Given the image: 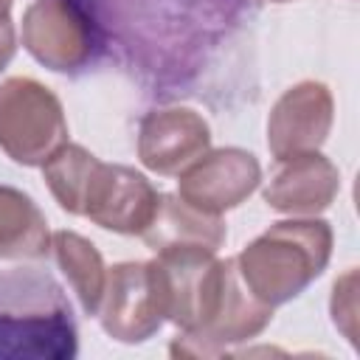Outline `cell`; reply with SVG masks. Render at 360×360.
<instances>
[{
  "mask_svg": "<svg viewBox=\"0 0 360 360\" xmlns=\"http://www.w3.org/2000/svg\"><path fill=\"white\" fill-rule=\"evenodd\" d=\"M79 329L62 284L37 267L0 270V360H73Z\"/></svg>",
  "mask_w": 360,
  "mask_h": 360,
  "instance_id": "cell-1",
  "label": "cell"
},
{
  "mask_svg": "<svg viewBox=\"0 0 360 360\" xmlns=\"http://www.w3.org/2000/svg\"><path fill=\"white\" fill-rule=\"evenodd\" d=\"M332 228L318 217L273 222L233 256L242 284L267 307L298 298L332 259Z\"/></svg>",
  "mask_w": 360,
  "mask_h": 360,
  "instance_id": "cell-2",
  "label": "cell"
},
{
  "mask_svg": "<svg viewBox=\"0 0 360 360\" xmlns=\"http://www.w3.org/2000/svg\"><path fill=\"white\" fill-rule=\"evenodd\" d=\"M152 264L158 273L166 321H172L183 335L200 332L211 323L236 270L233 259H217V250L200 245L160 248L155 250Z\"/></svg>",
  "mask_w": 360,
  "mask_h": 360,
  "instance_id": "cell-3",
  "label": "cell"
},
{
  "mask_svg": "<svg viewBox=\"0 0 360 360\" xmlns=\"http://www.w3.org/2000/svg\"><path fill=\"white\" fill-rule=\"evenodd\" d=\"M68 143L59 96L28 76L0 82V149L20 166H42Z\"/></svg>",
  "mask_w": 360,
  "mask_h": 360,
  "instance_id": "cell-4",
  "label": "cell"
},
{
  "mask_svg": "<svg viewBox=\"0 0 360 360\" xmlns=\"http://www.w3.org/2000/svg\"><path fill=\"white\" fill-rule=\"evenodd\" d=\"M25 51L56 73H79L96 53L98 22L84 0H34L22 14Z\"/></svg>",
  "mask_w": 360,
  "mask_h": 360,
  "instance_id": "cell-5",
  "label": "cell"
},
{
  "mask_svg": "<svg viewBox=\"0 0 360 360\" xmlns=\"http://www.w3.org/2000/svg\"><path fill=\"white\" fill-rule=\"evenodd\" d=\"M98 321L112 340L129 346L149 340L163 326V295L152 262H121L107 270Z\"/></svg>",
  "mask_w": 360,
  "mask_h": 360,
  "instance_id": "cell-6",
  "label": "cell"
},
{
  "mask_svg": "<svg viewBox=\"0 0 360 360\" xmlns=\"http://www.w3.org/2000/svg\"><path fill=\"white\" fill-rule=\"evenodd\" d=\"M158 202V188L141 172L121 163L98 160L90 172L79 217H87L90 222L112 233L141 236L152 222Z\"/></svg>",
  "mask_w": 360,
  "mask_h": 360,
  "instance_id": "cell-7",
  "label": "cell"
},
{
  "mask_svg": "<svg viewBox=\"0 0 360 360\" xmlns=\"http://www.w3.org/2000/svg\"><path fill=\"white\" fill-rule=\"evenodd\" d=\"M177 197L188 205L222 217L242 205L262 183V166L256 155L239 146L208 149L188 169L177 174Z\"/></svg>",
  "mask_w": 360,
  "mask_h": 360,
  "instance_id": "cell-8",
  "label": "cell"
},
{
  "mask_svg": "<svg viewBox=\"0 0 360 360\" xmlns=\"http://www.w3.org/2000/svg\"><path fill=\"white\" fill-rule=\"evenodd\" d=\"M335 101L323 82L307 79L287 87L267 115V149L276 160L318 152L329 138Z\"/></svg>",
  "mask_w": 360,
  "mask_h": 360,
  "instance_id": "cell-9",
  "label": "cell"
},
{
  "mask_svg": "<svg viewBox=\"0 0 360 360\" xmlns=\"http://www.w3.org/2000/svg\"><path fill=\"white\" fill-rule=\"evenodd\" d=\"M211 149V127L191 107L149 110L138 124V158L155 174H180Z\"/></svg>",
  "mask_w": 360,
  "mask_h": 360,
  "instance_id": "cell-10",
  "label": "cell"
},
{
  "mask_svg": "<svg viewBox=\"0 0 360 360\" xmlns=\"http://www.w3.org/2000/svg\"><path fill=\"white\" fill-rule=\"evenodd\" d=\"M236 264V262H233ZM273 321V307L262 304L259 298H253V292L242 284L239 273L233 270L225 298L217 309V315L211 318L208 326H202L200 332L191 335H177L169 346V352L174 357H217V354H228L231 346L253 340L256 335H262Z\"/></svg>",
  "mask_w": 360,
  "mask_h": 360,
  "instance_id": "cell-11",
  "label": "cell"
},
{
  "mask_svg": "<svg viewBox=\"0 0 360 360\" xmlns=\"http://www.w3.org/2000/svg\"><path fill=\"white\" fill-rule=\"evenodd\" d=\"M276 172L264 186V202L290 217H318L340 191L338 166L321 152H304L276 160Z\"/></svg>",
  "mask_w": 360,
  "mask_h": 360,
  "instance_id": "cell-12",
  "label": "cell"
},
{
  "mask_svg": "<svg viewBox=\"0 0 360 360\" xmlns=\"http://www.w3.org/2000/svg\"><path fill=\"white\" fill-rule=\"evenodd\" d=\"M149 250L172 248V245H200L208 250H219L225 245L228 228L222 217L205 214L177 194H160L158 211L146 231L141 233Z\"/></svg>",
  "mask_w": 360,
  "mask_h": 360,
  "instance_id": "cell-13",
  "label": "cell"
},
{
  "mask_svg": "<svg viewBox=\"0 0 360 360\" xmlns=\"http://www.w3.org/2000/svg\"><path fill=\"white\" fill-rule=\"evenodd\" d=\"M51 250L48 219L20 188L0 183V259L28 262Z\"/></svg>",
  "mask_w": 360,
  "mask_h": 360,
  "instance_id": "cell-14",
  "label": "cell"
},
{
  "mask_svg": "<svg viewBox=\"0 0 360 360\" xmlns=\"http://www.w3.org/2000/svg\"><path fill=\"white\" fill-rule=\"evenodd\" d=\"M51 253L68 284L73 287L84 315H98L104 284H107V267L98 253V248L73 231H56L51 233Z\"/></svg>",
  "mask_w": 360,
  "mask_h": 360,
  "instance_id": "cell-15",
  "label": "cell"
},
{
  "mask_svg": "<svg viewBox=\"0 0 360 360\" xmlns=\"http://www.w3.org/2000/svg\"><path fill=\"white\" fill-rule=\"evenodd\" d=\"M96 163H98V158L79 143L59 146L42 163L45 186L51 188V194L62 211L76 214V217L82 214V197H84V188H87V180H90V172Z\"/></svg>",
  "mask_w": 360,
  "mask_h": 360,
  "instance_id": "cell-16",
  "label": "cell"
},
{
  "mask_svg": "<svg viewBox=\"0 0 360 360\" xmlns=\"http://www.w3.org/2000/svg\"><path fill=\"white\" fill-rule=\"evenodd\" d=\"M332 323L343 332V338L354 346L357 343V267H349L332 287L329 301Z\"/></svg>",
  "mask_w": 360,
  "mask_h": 360,
  "instance_id": "cell-17",
  "label": "cell"
},
{
  "mask_svg": "<svg viewBox=\"0 0 360 360\" xmlns=\"http://www.w3.org/2000/svg\"><path fill=\"white\" fill-rule=\"evenodd\" d=\"M17 53V31L11 20V0H0V70Z\"/></svg>",
  "mask_w": 360,
  "mask_h": 360,
  "instance_id": "cell-18",
  "label": "cell"
},
{
  "mask_svg": "<svg viewBox=\"0 0 360 360\" xmlns=\"http://www.w3.org/2000/svg\"><path fill=\"white\" fill-rule=\"evenodd\" d=\"M259 3H292V0H259Z\"/></svg>",
  "mask_w": 360,
  "mask_h": 360,
  "instance_id": "cell-19",
  "label": "cell"
}]
</instances>
